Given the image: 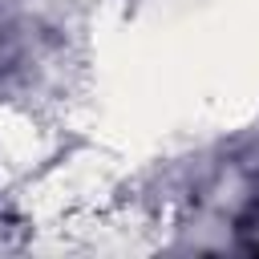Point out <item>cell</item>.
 Returning a JSON list of instances; mask_svg holds the SVG:
<instances>
[{"mask_svg": "<svg viewBox=\"0 0 259 259\" xmlns=\"http://www.w3.org/2000/svg\"><path fill=\"white\" fill-rule=\"evenodd\" d=\"M235 239H239L243 251L259 255V186H255V194L247 198V206L239 210V219H235Z\"/></svg>", "mask_w": 259, "mask_h": 259, "instance_id": "obj_1", "label": "cell"}]
</instances>
